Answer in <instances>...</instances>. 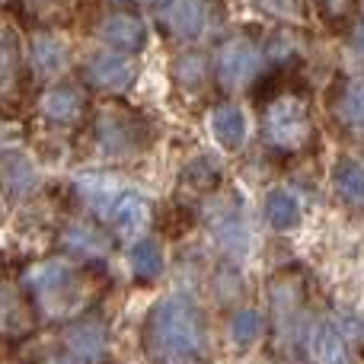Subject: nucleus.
Here are the masks:
<instances>
[{
    "mask_svg": "<svg viewBox=\"0 0 364 364\" xmlns=\"http://www.w3.org/2000/svg\"><path fill=\"white\" fill-rule=\"evenodd\" d=\"M23 83V48L13 26L0 23V102L16 100Z\"/></svg>",
    "mask_w": 364,
    "mask_h": 364,
    "instance_id": "8",
    "label": "nucleus"
},
{
    "mask_svg": "<svg viewBox=\"0 0 364 364\" xmlns=\"http://www.w3.org/2000/svg\"><path fill=\"white\" fill-rule=\"evenodd\" d=\"M48 364H77V358H68V355H61V358H51Z\"/></svg>",
    "mask_w": 364,
    "mask_h": 364,
    "instance_id": "30",
    "label": "nucleus"
},
{
    "mask_svg": "<svg viewBox=\"0 0 364 364\" xmlns=\"http://www.w3.org/2000/svg\"><path fill=\"white\" fill-rule=\"evenodd\" d=\"M173 70H176V80H182L186 87H195V83L205 80V61H201V55H182V58H176Z\"/></svg>",
    "mask_w": 364,
    "mask_h": 364,
    "instance_id": "25",
    "label": "nucleus"
},
{
    "mask_svg": "<svg viewBox=\"0 0 364 364\" xmlns=\"http://www.w3.org/2000/svg\"><path fill=\"white\" fill-rule=\"evenodd\" d=\"M262 333V320H259L256 310H240L237 316L230 320V339L237 346H252Z\"/></svg>",
    "mask_w": 364,
    "mask_h": 364,
    "instance_id": "24",
    "label": "nucleus"
},
{
    "mask_svg": "<svg viewBox=\"0 0 364 364\" xmlns=\"http://www.w3.org/2000/svg\"><path fill=\"white\" fill-rule=\"evenodd\" d=\"M333 182L339 198L348 208H364V166L352 157H339L333 170Z\"/></svg>",
    "mask_w": 364,
    "mask_h": 364,
    "instance_id": "17",
    "label": "nucleus"
},
{
    "mask_svg": "<svg viewBox=\"0 0 364 364\" xmlns=\"http://www.w3.org/2000/svg\"><path fill=\"white\" fill-rule=\"evenodd\" d=\"M336 115L346 125H355V128L364 125V80H352L342 87L339 100H336Z\"/></svg>",
    "mask_w": 364,
    "mask_h": 364,
    "instance_id": "20",
    "label": "nucleus"
},
{
    "mask_svg": "<svg viewBox=\"0 0 364 364\" xmlns=\"http://www.w3.org/2000/svg\"><path fill=\"white\" fill-rule=\"evenodd\" d=\"M352 42H355V51H358V55L364 58V19H361L358 26H355V38H352Z\"/></svg>",
    "mask_w": 364,
    "mask_h": 364,
    "instance_id": "28",
    "label": "nucleus"
},
{
    "mask_svg": "<svg viewBox=\"0 0 364 364\" xmlns=\"http://www.w3.org/2000/svg\"><path fill=\"white\" fill-rule=\"evenodd\" d=\"M211 134H214V141H218L224 151H237V147L243 144V138H246L243 112H240L237 106H230V102L218 106L211 112Z\"/></svg>",
    "mask_w": 364,
    "mask_h": 364,
    "instance_id": "16",
    "label": "nucleus"
},
{
    "mask_svg": "<svg viewBox=\"0 0 364 364\" xmlns=\"http://www.w3.org/2000/svg\"><path fill=\"white\" fill-rule=\"evenodd\" d=\"M68 64V51L58 38L51 36H36L32 38V68L42 77H55L58 70H64Z\"/></svg>",
    "mask_w": 364,
    "mask_h": 364,
    "instance_id": "19",
    "label": "nucleus"
},
{
    "mask_svg": "<svg viewBox=\"0 0 364 364\" xmlns=\"http://www.w3.org/2000/svg\"><path fill=\"white\" fill-rule=\"evenodd\" d=\"M93 134H96V144L106 154H115V157H119V154L141 151V147L147 144V138H151L147 122L141 119L138 112H132V109L119 106V102L102 106L100 112H96Z\"/></svg>",
    "mask_w": 364,
    "mask_h": 364,
    "instance_id": "5",
    "label": "nucleus"
},
{
    "mask_svg": "<svg viewBox=\"0 0 364 364\" xmlns=\"http://www.w3.org/2000/svg\"><path fill=\"white\" fill-rule=\"evenodd\" d=\"M83 77H87V83L96 90L122 93V90H128L134 80V64L128 61V58L115 55V51H100V55H93L87 61Z\"/></svg>",
    "mask_w": 364,
    "mask_h": 364,
    "instance_id": "7",
    "label": "nucleus"
},
{
    "mask_svg": "<svg viewBox=\"0 0 364 364\" xmlns=\"http://www.w3.org/2000/svg\"><path fill=\"white\" fill-rule=\"evenodd\" d=\"M112 4H119V6H128V4H138V0H112Z\"/></svg>",
    "mask_w": 364,
    "mask_h": 364,
    "instance_id": "31",
    "label": "nucleus"
},
{
    "mask_svg": "<svg viewBox=\"0 0 364 364\" xmlns=\"http://www.w3.org/2000/svg\"><path fill=\"white\" fill-rule=\"evenodd\" d=\"M316 10H320L323 19H329V23H342V19L352 13L355 0H314Z\"/></svg>",
    "mask_w": 364,
    "mask_h": 364,
    "instance_id": "27",
    "label": "nucleus"
},
{
    "mask_svg": "<svg viewBox=\"0 0 364 364\" xmlns=\"http://www.w3.org/2000/svg\"><path fill=\"white\" fill-rule=\"evenodd\" d=\"M208 224H211V233L220 246H224L230 256H243L246 246H250V230H246L243 218H240L237 205H220L208 214Z\"/></svg>",
    "mask_w": 364,
    "mask_h": 364,
    "instance_id": "11",
    "label": "nucleus"
},
{
    "mask_svg": "<svg viewBox=\"0 0 364 364\" xmlns=\"http://www.w3.org/2000/svg\"><path fill=\"white\" fill-rule=\"evenodd\" d=\"M265 218H269L272 227L288 230V227H294L301 220V208H297V201L288 192H272L265 198Z\"/></svg>",
    "mask_w": 364,
    "mask_h": 364,
    "instance_id": "21",
    "label": "nucleus"
},
{
    "mask_svg": "<svg viewBox=\"0 0 364 364\" xmlns=\"http://www.w3.org/2000/svg\"><path fill=\"white\" fill-rule=\"evenodd\" d=\"M0 4H4V0H0Z\"/></svg>",
    "mask_w": 364,
    "mask_h": 364,
    "instance_id": "32",
    "label": "nucleus"
},
{
    "mask_svg": "<svg viewBox=\"0 0 364 364\" xmlns=\"http://www.w3.org/2000/svg\"><path fill=\"white\" fill-rule=\"evenodd\" d=\"M61 246L70 252H77V256H87V259H102L109 250H112L109 237L93 224H70L68 230L61 233Z\"/></svg>",
    "mask_w": 364,
    "mask_h": 364,
    "instance_id": "15",
    "label": "nucleus"
},
{
    "mask_svg": "<svg viewBox=\"0 0 364 364\" xmlns=\"http://www.w3.org/2000/svg\"><path fill=\"white\" fill-rule=\"evenodd\" d=\"M100 36H102V42L115 45V48H122V51H141L147 42L144 23H141L138 16H132V13H112V16L100 26Z\"/></svg>",
    "mask_w": 364,
    "mask_h": 364,
    "instance_id": "13",
    "label": "nucleus"
},
{
    "mask_svg": "<svg viewBox=\"0 0 364 364\" xmlns=\"http://www.w3.org/2000/svg\"><path fill=\"white\" fill-rule=\"evenodd\" d=\"M144 346L154 364H205V316L188 297H164L147 316Z\"/></svg>",
    "mask_w": 364,
    "mask_h": 364,
    "instance_id": "1",
    "label": "nucleus"
},
{
    "mask_svg": "<svg viewBox=\"0 0 364 364\" xmlns=\"http://www.w3.org/2000/svg\"><path fill=\"white\" fill-rule=\"evenodd\" d=\"M80 188L87 195V205L102 220H109L119 233L132 237V233H138L144 227L147 201L134 188H115V186H106V182H83Z\"/></svg>",
    "mask_w": 364,
    "mask_h": 364,
    "instance_id": "3",
    "label": "nucleus"
},
{
    "mask_svg": "<svg viewBox=\"0 0 364 364\" xmlns=\"http://www.w3.org/2000/svg\"><path fill=\"white\" fill-rule=\"evenodd\" d=\"M157 6L164 10L166 29L179 38H195L208 23L205 0H157Z\"/></svg>",
    "mask_w": 364,
    "mask_h": 364,
    "instance_id": "10",
    "label": "nucleus"
},
{
    "mask_svg": "<svg viewBox=\"0 0 364 364\" xmlns=\"http://www.w3.org/2000/svg\"><path fill=\"white\" fill-rule=\"evenodd\" d=\"M316 361L320 364H352L348 361L346 346H342V339L329 326L316 329Z\"/></svg>",
    "mask_w": 364,
    "mask_h": 364,
    "instance_id": "23",
    "label": "nucleus"
},
{
    "mask_svg": "<svg viewBox=\"0 0 364 364\" xmlns=\"http://www.w3.org/2000/svg\"><path fill=\"white\" fill-rule=\"evenodd\" d=\"M259 10L282 19H301V0H252Z\"/></svg>",
    "mask_w": 364,
    "mask_h": 364,
    "instance_id": "26",
    "label": "nucleus"
},
{
    "mask_svg": "<svg viewBox=\"0 0 364 364\" xmlns=\"http://www.w3.org/2000/svg\"><path fill=\"white\" fill-rule=\"evenodd\" d=\"M0 179H4L10 195H26L36 186V170H32V164L23 154L10 151V154H0Z\"/></svg>",
    "mask_w": 364,
    "mask_h": 364,
    "instance_id": "18",
    "label": "nucleus"
},
{
    "mask_svg": "<svg viewBox=\"0 0 364 364\" xmlns=\"http://www.w3.org/2000/svg\"><path fill=\"white\" fill-rule=\"evenodd\" d=\"M26 284H29L38 307L48 316L68 314L77 304V297H80V275H77L68 262H61V259L36 265V269L26 275Z\"/></svg>",
    "mask_w": 364,
    "mask_h": 364,
    "instance_id": "4",
    "label": "nucleus"
},
{
    "mask_svg": "<svg viewBox=\"0 0 364 364\" xmlns=\"http://www.w3.org/2000/svg\"><path fill=\"white\" fill-rule=\"evenodd\" d=\"M262 70V55L250 38H233L220 48L218 55V80L227 90H240L250 80H256V74Z\"/></svg>",
    "mask_w": 364,
    "mask_h": 364,
    "instance_id": "6",
    "label": "nucleus"
},
{
    "mask_svg": "<svg viewBox=\"0 0 364 364\" xmlns=\"http://www.w3.org/2000/svg\"><path fill=\"white\" fill-rule=\"evenodd\" d=\"M128 259H132V269L138 278H157L160 269H164V256H160V246L154 243V240L134 243L132 252H128Z\"/></svg>",
    "mask_w": 364,
    "mask_h": 364,
    "instance_id": "22",
    "label": "nucleus"
},
{
    "mask_svg": "<svg viewBox=\"0 0 364 364\" xmlns=\"http://www.w3.org/2000/svg\"><path fill=\"white\" fill-rule=\"evenodd\" d=\"M32 6H36V10H55V6H61L64 0H29Z\"/></svg>",
    "mask_w": 364,
    "mask_h": 364,
    "instance_id": "29",
    "label": "nucleus"
},
{
    "mask_svg": "<svg viewBox=\"0 0 364 364\" xmlns=\"http://www.w3.org/2000/svg\"><path fill=\"white\" fill-rule=\"evenodd\" d=\"M42 115L55 125H74L83 115V96L74 87L61 83V87H51L42 96Z\"/></svg>",
    "mask_w": 364,
    "mask_h": 364,
    "instance_id": "14",
    "label": "nucleus"
},
{
    "mask_svg": "<svg viewBox=\"0 0 364 364\" xmlns=\"http://www.w3.org/2000/svg\"><path fill=\"white\" fill-rule=\"evenodd\" d=\"M262 132L275 151L297 154L314 144V115L304 90H284L262 109Z\"/></svg>",
    "mask_w": 364,
    "mask_h": 364,
    "instance_id": "2",
    "label": "nucleus"
},
{
    "mask_svg": "<svg viewBox=\"0 0 364 364\" xmlns=\"http://www.w3.org/2000/svg\"><path fill=\"white\" fill-rule=\"evenodd\" d=\"M32 333V310L13 288L0 284V339L19 342Z\"/></svg>",
    "mask_w": 364,
    "mask_h": 364,
    "instance_id": "12",
    "label": "nucleus"
},
{
    "mask_svg": "<svg viewBox=\"0 0 364 364\" xmlns=\"http://www.w3.org/2000/svg\"><path fill=\"white\" fill-rule=\"evenodd\" d=\"M64 346H68L70 358L93 361L106 352V326L100 316H83V320L70 323L64 329Z\"/></svg>",
    "mask_w": 364,
    "mask_h": 364,
    "instance_id": "9",
    "label": "nucleus"
}]
</instances>
